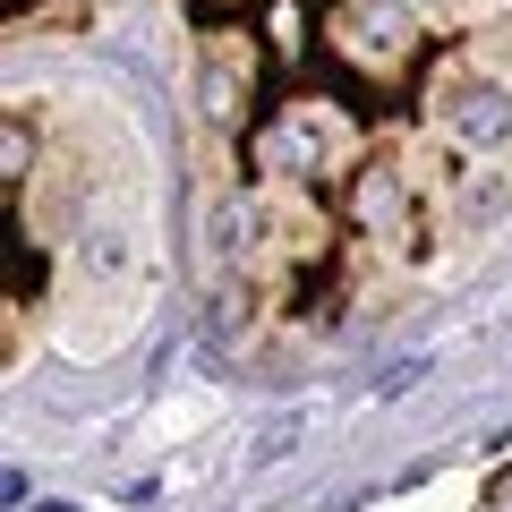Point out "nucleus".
I'll use <instances>...</instances> for the list:
<instances>
[{"label":"nucleus","instance_id":"6","mask_svg":"<svg viewBox=\"0 0 512 512\" xmlns=\"http://www.w3.org/2000/svg\"><path fill=\"white\" fill-rule=\"evenodd\" d=\"M214 248H222V256L239 248V205H222V214H214Z\"/></svg>","mask_w":512,"mask_h":512},{"label":"nucleus","instance_id":"7","mask_svg":"<svg viewBox=\"0 0 512 512\" xmlns=\"http://www.w3.org/2000/svg\"><path fill=\"white\" fill-rule=\"evenodd\" d=\"M35 512H77V504H69V495H60V504H35Z\"/></svg>","mask_w":512,"mask_h":512},{"label":"nucleus","instance_id":"5","mask_svg":"<svg viewBox=\"0 0 512 512\" xmlns=\"http://www.w3.org/2000/svg\"><path fill=\"white\" fill-rule=\"evenodd\" d=\"M478 188V197H470V222H495V214H504V180H470Z\"/></svg>","mask_w":512,"mask_h":512},{"label":"nucleus","instance_id":"3","mask_svg":"<svg viewBox=\"0 0 512 512\" xmlns=\"http://www.w3.org/2000/svg\"><path fill=\"white\" fill-rule=\"evenodd\" d=\"M410 384H427V359H393V367L376 376V393H384V402H402Z\"/></svg>","mask_w":512,"mask_h":512},{"label":"nucleus","instance_id":"4","mask_svg":"<svg viewBox=\"0 0 512 512\" xmlns=\"http://www.w3.org/2000/svg\"><path fill=\"white\" fill-rule=\"evenodd\" d=\"M86 265H94V274H120V265H128V239L94 231V239H86Z\"/></svg>","mask_w":512,"mask_h":512},{"label":"nucleus","instance_id":"1","mask_svg":"<svg viewBox=\"0 0 512 512\" xmlns=\"http://www.w3.org/2000/svg\"><path fill=\"white\" fill-rule=\"evenodd\" d=\"M453 137H461V146H504V137H512V94L487 86V77L453 86Z\"/></svg>","mask_w":512,"mask_h":512},{"label":"nucleus","instance_id":"2","mask_svg":"<svg viewBox=\"0 0 512 512\" xmlns=\"http://www.w3.org/2000/svg\"><path fill=\"white\" fill-rule=\"evenodd\" d=\"M308 436H316V410H274V419H256L248 461H256V470H282V461H291Z\"/></svg>","mask_w":512,"mask_h":512}]
</instances>
